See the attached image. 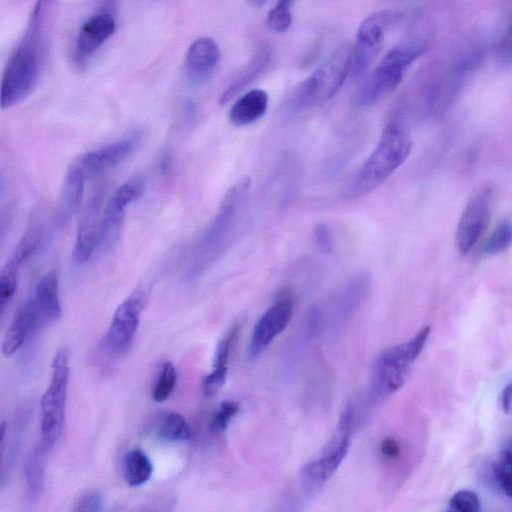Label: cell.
Instances as JSON below:
<instances>
[{
    "instance_id": "cell-24",
    "label": "cell",
    "mask_w": 512,
    "mask_h": 512,
    "mask_svg": "<svg viewBox=\"0 0 512 512\" xmlns=\"http://www.w3.org/2000/svg\"><path fill=\"white\" fill-rule=\"evenodd\" d=\"M268 63V51L266 49L259 50L233 83H231V85L223 92L219 99V103L224 105L231 100L236 94L257 78Z\"/></svg>"
},
{
    "instance_id": "cell-11",
    "label": "cell",
    "mask_w": 512,
    "mask_h": 512,
    "mask_svg": "<svg viewBox=\"0 0 512 512\" xmlns=\"http://www.w3.org/2000/svg\"><path fill=\"white\" fill-rule=\"evenodd\" d=\"M143 129L135 128L121 138L79 155L73 163L86 178L111 169L131 156L141 145Z\"/></svg>"
},
{
    "instance_id": "cell-32",
    "label": "cell",
    "mask_w": 512,
    "mask_h": 512,
    "mask_svg": "<svg viewBox=\"0 0 512 512\" xmlns=\"http://www.w3.org/2000/svg\"><path fill=\"white\" fill-rule=\"evenodd\" d=\"M292 0H278L267 14V25L275 32H285L292 24L290 4Z\"/></svg>"
},
{
    "instance_id": "cell-41",
    "label": "cell",
    "mask_w": 512,
    "mask_h": 512,
    "mask_svg": "<svg viewBox=\"0 0 512 512\" xmlns=\"http://www.w3.org/2000/svg\"><path fill=\"white\" fill-rule=\"evenodd\" d=\"M252 6L255 7H261L263 6L268 0H247Z\"/></svg>"
},
{
    "instance_id": "cell-38",
    "label": "cell",
    "mask_w": 512,
    "mask_h": 512,
    "mask_svg": "<svg viewBox=\"0 0 512 512\" xmlns=\"http://www.w3.org/2000/svg\"><path fill=\"white\" fill-rule=\"evenodd\" d=\"M498 54L504 62H512V24L499 43Z\"/></svg>"
},
{
    "instance_id": "cell-22",
    "label": "cell",
    "mask_w": 512,
    "mask_h": 512,
    "mask_svg": "<svg viewBox=\"0 0 512 512\" xmlns=\"http://www.w3.org/2000/svg\"><path fill=\"white\" fill-rule=\"evenodd\" d=\"M34 299L45 321H56L62 315L59 277L55 270L47 272L36 285Z\"/></svg>"
},
{
    "instance_id": "cell-19",
    "label": "cell",
    "mask_w": 512,
    "mask_h": 512,
    "mask_svg": "<svg viewBox=\"0 0 512 512\" xmlns=\"http://www.w3.org/2000/svg\"><path fill=\"white\" fill-rule=\"evenodd\" d=\"M240 325L235 323L227 330L217 345L213 370L204 378L202 390L206 396L215 395L227 378L230 351L238 336Z\"/></svg>"
},
{
    "instance_id": "cell-37",
    "label": "cell",
    "mask_w": 512,
    "mask_h": 512,
    "mask_svg": "<svg viewBox=\"0 0 512 512\" xmlns=\"http://www.w3.org/2000/svg\"><path fill=\"white\" fill-rule=\"evenodd\" d=\"M381 454L387 460H395L400 455V444L393 437H386L381 442Z\"/></svg>"
},
{
    "instance_id": "cell-15",
    "label": "cell",
    "mask_w": 512,
    "mask_h": 512,
    "mask_svg": "<svg viewBox=\"0 0 512 512\" xmlns=\"http://www.w3.org/2000/svg\"><path fill=\"white\" fill-rule=\"evenodd\" d=\"M103 211V194L97 192L86 204L78 223L73 249L75 264L87 263L99 247Z\"/></svg>"
},
{
    "instance_id": "cell-40",
    "label": "cell",
    "mask_w": 512,
    "mask_h": 512,
    "mask_svg": "<svg viewBox=\"0 0 512 512\" xmlns=\"http://www.w3.org/2000/svg\"><path fill=\"white\" fill-rule=\"evenodd\" d=\"M502 452L512 460V436L506 442L504 448L502 449Z\"/></svg>"
},
{
    "instance_id": "cell-34",
    "label": "cell",
    "mask_w": 512,
    "mask_h": 512,
    "mask_svg": "<svg viewBox=\"0 0 512 512\" xmlns=\"http://www.w3.org/2000/svg\"><path fill=\"white\" fill-rule=\"evenodd\" d=\"M449 508L460 512H478L481 510V502L475 492L460 490L451 497Z\"/></svg>"
},
{
    "instance_id": "cell-13",
    "label": "cell",
    "mask_w": 512,
    "mask_h": 512,
    "mask_svg": "<svg viewBox=\"0 0 512 512\" xmlns=\"http://www.w3.org/2000/svg\"><path fill=\"white\" fill-rule=\"evenodd\" d=\"M492 193L482 188L468 200L457 225L456 245L460 254L467 255L484 233L491 214Z\"/></svg>"
},
{
    "instance_id": "cell-21",
    "label": "cell",
    "mask_w": 512,
    "mask_h": 512,
    "mask_svg": "<svg viewBox=\"0 0 512 512\" xmlns=\"http://www.w3.org/2000/svg\"><path fill=\"white\" fill-rule=\"evenodd\" d=\"M86 179L84 173L72 162L66 171L60 195L57 216L61 224L79 207Z\"/></svg>"
},
{
    "instance_id": "cell-6",
    "label": "cell",
    "mask_w": 512,
    "mask_h": 512,
    "mask_svg": "<svg viewBox=\"0 0 512 512\" xmlns=\"http://www.w3.org/2000/svg\"><path fill=\"white\" fill-rule=\"evenodd\" d=\"M69 357L66 349L56 352L49 387L41 398L42 443L51 449L61 438L66 419Z\"/></svg>"
},
{
    "instance_id": "cell-3",
    "label": "cell",
    "mask_w": 512,
    "mask_h": 512,
    "mask_svg": "<svg viewBox=\"0 0 512 512\" xmlns=\"http://www.w3.org/2000/svg\"><path fill=\"white\" fill-rule=\"evenodd\" d=\"M412 141L398 124L390 123L362 164L347 190L348 197L363 196L385 182L408 158Z\"/></svg>"
},
{
    "instance_id": "cell-28",
    "label": "cell",
    "mask_w": 512,
    "mask_h": 512,
    "mask_svg": "<svg viewBox=\"0 0 512 512\" xmlns=\"http://www.w3.org/2000/svg\"><path fill=\"white\" fill-rule=\"evenodd\" d=\"M177 383V370L174 364L166 361L160 367L155 381L152 397L155 402H164L172 394Z\"/></svg>"
},
{
    "instance_id": "cell-39",
    "label": "cell",
    "mask_w": 512,
    "mask_h": 512,
    "mask_svg": "<svg viewBox=\"0 0 512 512\" xmlns=\"http://www.w3.org/2000/svg\"><path fill=\"white\" fill-rule=\"evenodd\" d=\"M511 402H512V385L509 384L508 386H506V388L503 390V393H502V407L505 411L509 410Z\"/></svg>"
},
{
    "instance_id": "cell-4",
    "label": "cell",
    "mask_w": 512,
    "mask_h": 512,
    "mask_svg": "<svg viewBox=\"0 0 512 512\" xmlns=\"http://www.w3.org/2000/svg\"><path fill=\"white\" fill-rule=\"evenodd\" d=\"M353 47H339L313 74L301 82L287 101L289 110L299 112L328 102L351 71Z\"/></svg>"
},
{
    "instance_id": "cell-2",
    "label": "cell",
    "mask_w": 512,
    "mask_h": 512,
    "mask_svg": "<svg viewBox=\"0 0 512 512\" xmlns=\"http://www.w3.org/2000/svg\"><path fill=\"white\" fill-rule=\"evenodd\" d=\"M250 184V179L243 177L223 196L214 218L188 253L185 267V277L188 280L197 279L205 274L230 245L248 197Z\"/></svg>"
},
{
    "instance_id": "cell-17",
    "label": "cell",
    "mask_w": 512,
    "mask_h": 512,
    "mask_svg": "<svg viewBox=\"0 0 512 512\" xmlns=\"http://www.w3.org/2000/svg\"><path fill=\"white\" fill-rule=\"evenodd\" d=\"M116 29V22L110 13L90 17L80 27L75 40V59L81 63L92 55Z\"/></svg>"
},
{
    "instance_id": "cell-1",
    "label": "cell",
    "mask_w": 512,
    "mask_h": 512,
    "mask_svg": "<svg viewBox=\"0 0 512 512\" xmlns=\"http://www.w3.org/2000/svg\"><path fill=\"white\" fill-rule=\"evenodd\" d=\"M58 0H37L27 27L4 68L0 103L2 109L25 100L39 83L46 59Z\"/></svg>"
},
{
    "instance_id": "cell-31",
    "label": "cell",
    "mask_w": 512,
    "mask_h": 512,
    "mask_svg": "<svg viewBox=\"0 0 512 512\" xmlns=\"http://www.w3.org/2000/svg\"><path fill=\"white\" fill-rule=\"evenodd\" d=\"M19 270L8 262L2 267L0 272V309L3 313L12 300L16 287L17 275Z\"/></svg>"
},
{
    "instance_id": "cell-7",
    "label": "cell",
    "mask_w": 512,
    "mask_h": 512,
    "mask_svg": "<svg viewBox=\"0 0 512 512\" xmlns=\"http://www.w3.org/2000/svg\"><path fill=\"white\" fill-rule=\"evenodd\" d=\"M423 50L422 46L391 49L361 88L356 105L371 106L397 88L407 67L423 53Z\"/></svg>"
},
{
    "instance_id": "cell-35",
    "label": "cell",
    "mask_w": 512,
    "mask_h": 512,
    "mask_svg": "<svg viewBox=\"0 0 512 512\" xmlns=\"http://www.w3.org/2000/svg\"><path fill=\"white\" fill-rule=\"evenodd\" d=\"M104 505L103 497L98 491H89L82 494L75 502L73 511L76 512H98L102 511Z\"/></svg>"
},
{
    "instance_id": "cell-36",
    "label": "cell",
    "mask_w": 512,
    "mask_h": 512,
    "mask_svg": "<svg viewBox=\"0 0 512 512\" xmlns=\"http://www.w3.org/2000/svg\"><path fill=\"white\" fill-rule=\"evenodd\" d=\"M317 246L323 253H331L334 242L330 227L325 223H319L314 228Z\"/></svg>"
},
{
    "instance_id": "cell-14",
    "label": "cell",
    "mask_w": 512,
    "mask_h": 512,
    "mask_svg": "<svg viewBox=\"0 0 512 512\" xmlns=\"http://www.w3.org/2000/svg\"><path fill=\"white\" fill-rule=\"evenodd\" d=\"M143 191L144 184L139 179L126 181L116 189L104 207L100 247L110 245L118 238L127 208L141 197Z\"/></svg>"
},
{
    "instance_id": "cell-29",
    "label": "cell",
    "mask_w": 512,
    "mask_h": 512,
    "mask_svg": "<svg viewBox=\"0 0 512 512\" xmlns=\"http://www.w3.org/2000/svg\"><path fill=\"white\" fill-rule=\"evenodd\" d=\"M512 244V221L499 223L492 231L484 245V253L488 256L505 251Z\"/></svg>"
},
{
    "instance_id": "cell-26",
    "label": "cell",
    "mask_w": 512,
    "mask_h": 512,
    "mask_svg": "<svg viewBox=\"0 0 512 512\" xmlns=\"http://www.w3.org/2000/svg\"><path fill=\"white\" fill-rule=\"evenodd\" d=\"M156 433L167 441H186L192 437V428L183 415L169 412L161 417Z\"/></svg>"
},
{
    "instance_id": "cell-9",
    "label": "cell",
    "mask_w": 512,
    "mask_h": 512,
    "mask_svg": "<svg viewBox=\"0 0 512 512\" xmlns=\"http://www.w3.org/2000/svg\"><path fill=\"white\" fill-rule=\"evenodd\" d=\"M146 300V289L137 288L116 308L104 336V346L113 355L121 356L129 351Z\"/></svg>"
},
{
    "instance_id": "cell-12",
    "label": "cell",
    "mask_w": 512,
    "mask_h": 512,
    "mask_svg": "<svg viewBox=\"0 0 512 512\" xmlns=\"http://www.w3.org/2000/svg\"><path fill=\"white\" fill-rule=\"evenodd\" d=\"M293 308L291 292L287 289L281 291L254 326L247 349L250 360L256 359L285 330L292 317Z\"/></svg>"
},
{
    "instance_id": "cell-42",
    "label": "cell",
    "mask_w": 512,
    "mask_h": 512,
    "mask_svg": "<svg viewBox=\"0 0 512 512\" xmlns=\"http://www.w3.org/2000/svg\"><path fill=\"white\" fill-rule=\"evenodd\" d=\"M511 385H512V383H511Z\"/></svg>"
},
{
    "instance_id": "cell-16",
    "label": "cell",
    "mask_w": 512,
    "mask_h": 512,
    "mask_svg": "<svg viewBox=\"0 0 512 512\" xmlns=\"http://www.w3.org/2000/svg\"><path fill=\"white\" fill-rule=\"evenodd\" d=\"M220 60L217 43L209 37L196 39L189 46L184 68L187 78L194 84H203L210 79Z\"/></svg>"
},
{
    "instance_id": "cell-10",
    "label": "cell",
    "mask_w": 512,
    "mask_h": 512,
    "mask_svg": "<svg viewBox=\"0 0 512 512\" xmlns=\"http://www.w3.org/2000/svg\"><path fill=\"white\" fill-rule=\"evenodd\" d=\"M399 15L392 10H380L366 17L360 24L353 46L350 75L361 76L381 50L385 30L395 23Z\"/></svg>"
},
{
    "instance_id": "cell-25",
    "label": "cell",
    "mask_w": 512,
    "mask_h": 512,
    "mask_svg": "<svg viewBox=\"0 0 512 512\" xmlns=\"http://www.w3.org/2000/svg\"><path fill=\"white\" fill-rule=\"evenodd\" d=\"M153 473L149 457L140 449L130 450L124 458V478L126 482L137 487L145 484Z\"/></svg>"
},
{
    "instance_id": "cell-27",
    "label": "cell",
    "mask_w": 512,
    "mask_h": 512,
    "mask_svg": "<svg viewBox=\"0 0 512 512\" xmlns=\"http://www.w3.org/2000/svg\"><path fill=\"white\" fill-rule=\"evenodd\" d=\"M42 239L43 231L41 227L34 225L29 228L17 244L8 263L20 269L38 251Z\"/></svg>"
},
{
    "instance_id": "cell-5",
    "label": "cell",
    "mask_w": 512,
    "mask_h": 512,
    "mask_svg": "<svg viewBox=\"0 0 512 512\" xmlns=\"http://www.w3.org/2000/svg\"><path fill=\"white\" fill-rule=\"evenodd\" d=\"M430 331V326H424L411 339L388 347L378 355L371 376L374 395L386 397L404 385L429 338Z\"/></svg>"
},
{
    "instance_id": "cell-30",
    "label": "cell",
    "mask_w": 512,
    "mask_h": 512,
    "mask_svg": "<svg viewBox=\"0 0 512 512\" xmlns=\"http://www.w3.org/2000/svg\"><path fill=\"white\" fill-rule=\"evenodd\" d=\"M492 473L499 489L512 499V460L502 451L492 463Z\"/></svg>"
},
{
    "instance_id": "cell-8",
    "label": "cell",
    "mask_w": 512,
    "mask_h": 512,
    "mask_svg": "<svg viewBox=\"0 0 512 512\" xmlns=\"http://www.w3.org/2000/svg\"><path fill=\"white\" fill-rule=\"evenodd\" d=\"M353 418V409L348 407L340 417L336 435L329 449H326L320 457L302 466L300 480L308 494L324 485L345 459L350 447Z\"/></svg>"
},
{
    "instance_id": "cell-23",
    "label": "cell",
    "mask_w": 512,
    "mask_h": 512,
    "mask_svg": "<svg viewBox=\"0 0 512 512\" xmlns=\"http://www.w3.org/2000/svg\"><path fill=\"white\" fill-rule=\"evenodd\" d=\"M48 450L49 448L41 443L34 447L26 458L24 475L27 491L32 499H38L43 491Z\"/></svg>"
},
{
    "instance_id": "cell-20",
    "label": "cell",
    "mask_w": 512,
    "mask_h": 512,
    "mask_svg": "<svg viewBox=\"0 0 512 512\" xmlns=\"http://www.w3.org/2000/svg\"><path fill=\"white\" fill-rule=\"evenodd\" d=\"M269 97L262 89H252L242 95L231 107L229 120L235 126L256 122L266 112Z\"/></svg>"
},
{
    "instance_id": "cell-18",
    "label": "cell",
    "mask_w": 512,
    "mask_h": 512,
    "mask_svg": "<svg viewBox=\"0 0 512 512\" xmlns=\"http://www.w3.org/2000/svg\"><path fill=\"white\" fill-rule=\"evenodd\" d=\"M42 321L45 319L32 297L18 309L6 331L2 343L3 355L7 358L13 356Z\"/></svg>"
},
{
    "instance_id": "cell-33",
    "label": "cell",
    "mask_w": 512,
    "mask_h": 512,
    "mask_svg": "<svg viewBox=\"0 0 512 512\" xmlns=\"http://www.w3.org/2000/svg\"><path fill=\"white\" fill-rule=\"evenodd\" d=\"M240 406L236 401H223L212 415L210 427L214 433H221L227 429L231 420L238 414Z\"/></svg>"
}]
</instances>
